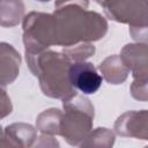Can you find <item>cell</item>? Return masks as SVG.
Instances as JSON below:
<instances>
[{
	"mask_svg": "<svg viewBox=\"0 0 148 148\" xmlns=\"http://www.w3.org/2000/svg\"><path fill=\"white\" fill-rule=\"evenodd\" d=\"M69 81L83 94H94L102 84V76L90 62L77 61L69 67Z\"/></svg>",
	"mask_w": 148,
	"mask_h": 148,
	"instance_id": "7a4b0ae2",
	"label": "cell"
},
{
	"mask_svg": "<svg viewBox=\"0 0 148 148\" xmlns=\"http://www.w3.org/2000/svg\"><path fill=\"white\" fill-rule=\"evenodd\" d=\"M36 61L39 68L35 72L40 79V86L45 94L52 97H62L64 95L72 96L73 89L69 81V62L65 56L49 52L43 54Z\"/></svg>",
	"mask_w": 148,
	"mask_h": 148,
	"instance_id": "6da1fadb",
	"label": "cell"
}]
</instances>
